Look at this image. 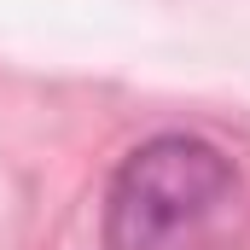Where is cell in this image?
<instances>
[{"label": "cell", "mask_w": 250, "mask_h": 250, "mask_svg": "<svg viewBox=\"0 0 250 250\" xmlns=\"http://www.w3.org/2000/svg\"><path fill=\"white\" fill-rule=\"evenodd\" d=\"M233 192V157L204 134H151L105 187V245L163 250L209 221Z\"/></svg>", "instance_id": "obj_1"}]
</instances>
